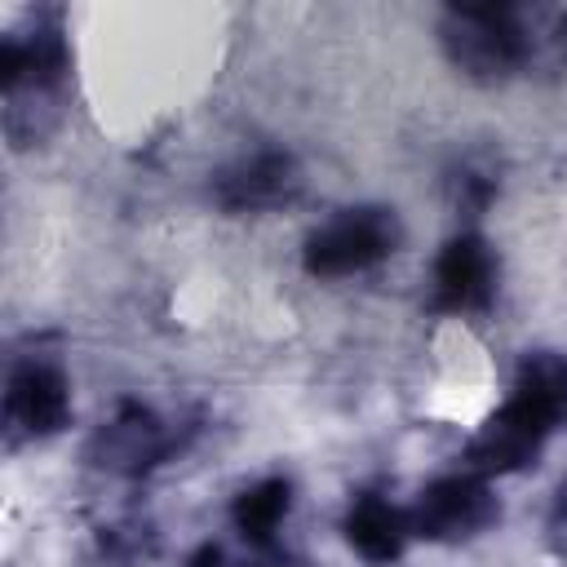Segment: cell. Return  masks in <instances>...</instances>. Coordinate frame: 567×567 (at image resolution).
I'll return each instance as SVG.
<instances>
[{
    "mask_svg": "<svg viewBox=\"0 0 567 567\" xmlns=\"http://www.w3.org/2000/svg\"><path fill=\"white\" fill-rule=\"evenodd\" d=\"M558 509H563V523H567V483H563V496H558Z\"/></svg>",
    "mask_w": 567,
    "mask_h": 567,
    "instance_id": "obj_9",
    "label": "cell"
},
{
    "mask_svg": "<svg viewBox=\"0 0 567 567\" xmlns=\"http://www.w3.org/2000/svg\"><path fill=\"white\" fill-rule=\"evenodd\" d=\"M288 505H292V487H288L284 478H261V483H252V487L239 496L235 523H239V532H244L252 545H266V540L284 527Z\"/></svg>",
    "mask_w": 567,
    "mask_h": 567,
    "instance_id": "obj_8",
    "label": "cell"
},
{
    "mask_svg": "<svg viewBox=\"0 0 567 567\" xmlns=\"http://www.w3.org/2000/svg\"><path fill=\"white\" fill-rule=\"evenodd\" d=\"M71 416V381L62 377L58 363H44V359H27L9 372V385H4V430L9 439H44V434H58Z\"/></svg>",
    "mask_w": 567,
    "mask_h": 567,
    "instance_id": "obj_2",
    "label": "cell"
},
{
    "mask_svg": "<svg viewBox=\"0 0 567 567\" xmlns=\"http://www.w3.org/2000/svg\"><path fill=\"white\" fill-rule=\"evenodd\" d=\"M434 306L447 315H474L496 292V257L478 235H456L443 244L430 270Z\"/></svg>",
    "mask_w": 567,
    "mask_h": 567,
    "instance_id": "obj_4",
    "label": "cell"
},
{
    "mask_svg": "<svg viewBox=\"0 0 567 567\" xmlns=\"http://www.w3.org/2000/svg\"><path fill=\"white\" fill-rule=\"evenodd\" d=\"M399 244L394 208H341L306 239V270L319 279L363 275Z\"/></svg>",
    "mask_w": 567,
    "mask_h": 567,
    "instance_id": "obj_1",
    "label": "cell"
},
{
    "mask_svg": "<svg viewBox=\"0 0 567 567\" xmlns=\"http://www.w3.org/2000/svg\"><path fill=\"white\" fill-rule=\"evenodd\" d=\"M492 518H496V496L483 483V474H447L421 492L412 509V532L430 540H461L492 527Z\"/></svg>",
    "mask_w": 567,
    "mask_h": 567,
    "instance_id": "obj_3",
    "label": "cell"
},
{
    "mask_svg": "<svg viewBox=\"0 0 567 567\" xmlns=\"http://www.w3.org/2000/svg\"><path fill=\"white\" fill-rule=\"evenodd\" d=\"M509 399L523 412H532L545 430L567 425V354H554V350L527 354L518 363V377H514Z\"/></svg>",
    "mask_w": 567,
    "mask_h": 567,
    "instance_id": "obj_6",
    "label": "cell"
},
{
    "mask_svg": "<svg viewBox=\"0 0 567 567\" xmlns=\"http://www.w3.org/2000/svg\"><path fill=\"white\" fill-rule=\"evenodd\" d=\"M297 168L279 151H257L239 159L235 168L221 173V204L244 213V208H275L297 190Z\"/></svg>",
    "mask_w": 567,
    "mask_h": 567,
    "instance_id": "obj_5",
    "label": "cell"
},
{
    "mask_svg": "<svg viewBox=\"0 0 567 567\" xmlns=\"http://www.w3.org/2000/svg\"><path fill=\"white\" fill-rule=\"evenodd\" d=\"M408 532L412 523L385 501V496H359L350 505V518H346V536H350V549L363 558V563H394L408 545Z\"/></svg>",
    "mask_w": 567,
    "mask_h": 567,
    "instance_id": "obj_7",
    "label": "cell"
}]
</instances>
